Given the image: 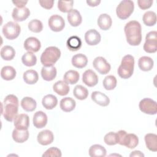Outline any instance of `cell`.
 Returning <instances> with one entry per match:
<instances>
[{
	"label": "cell",
	"mask_w": 157,
	"mask_h": 157,
	"mask_svg": "<svg viewBox=\"0 0 157 157\" xmlns=\"http://www.w3.org/2000/svg\"><path fill=\"white\" fill-rule=\"evenodd\" d=\"M127 42L132 46L139 45L142 41V29L139 22L131 20L127 23L124 28Z\"/></svg>",
	"instance_id": "cell-1"
},
{
	"label": "cell",
	"mask_w": 157,
	"mask_h": 157,
	"mask_svg": "<svg viewBox=\"0 0 157 157\" xmlns=\"http://www.w3.org/2000/svg\"><path fill=\"white\" fill-rule=\"evenodd\" d=\"M18 99L13 94L7 95L2 103V114L8 121H12L17 115Z\"/></svg>",
	"instance_id": "cell-2"
},
{
	"label": "cell",
	"mask_w": 157,
	"mask_h": 157,
	"mask_svg": "<svg viewBox=\"0 0 157 157\" xmlns=\"http://www.w3.org/2000/svg\"><path fill=\"white\" fill-rule=\"evenodd\" d=\"M134 59L131 55H125L119 66L117 72L118 75L124 79L129 78L131 77L134 72Z\"/></svg>",
	"instance_id": "cell-3"
},
{
	"label": "cell",
	"mask_w": 157,
	"mask_h": 157,
	"mask_svg": "<svg viewBox=\"0 0 157 157\" xmlns=\"http://www.w3.org/2000/svg\"><path fill=\"white\" fill-rule=\"evenodd\" d=\"M61 51L54 46L46 48L40 56V62L44 66H53L60 58Z\"/></svg>",
	"instance_id": "cell-4"
},
{
	"label": "cell",
	"mask_w": 157,
	"mask_h": 157,
	"mask_svg": "<svg viewBox=\"0 0 157 157\" xmlns=\"http://www.w3.org/2000/svg\"><path fill=\"white\" fill-rule=\"evenodd\" d=\"M134 2L131 0H124L120 2L116 8L117 17L121 19L125 20L130 17L134 11Z\"/></svg>",
	"instance_id": "cell-5"
},
{
	"label": "cell",
	"mask_w": 157,
	"mask_h": 157,
	"mask_svg": "<svg viewBox=\"0 0 157 157\" xmlns=\"http://www.w3.org/2000/svg\"><path fill=\"white\" fill-rule=\"evenodd\" d=\"M21 31L20 25L15 22L9 21L2 28V33L6 38L13 40L18 37Z\"/></svg>",
	"instance_id": "cell-6"
},
{
	"label": "cell",
	"mask_w": 157,
	"mask_h": 157,
	"mask_svg": "<svg viewBox=\"0 0 157 157\" xmlns=\"http://www.w3.org/2000/svg\"><path fill=\"white\" fill-rule=\"evenodd\" d=\"M144 50L149 53H155L157 51V32L156 31H150L146 35Z\"/></svg>",
	"instance_id": "cell-7"
},
{
	"label": "cell",
	"mask_w": 157,
	"mask_h": 157,
	"mask_svg": "<svg viewBox=\"0 0 157 157\" xmlns=\"http://www.w3.org/2000/svg\"><path fill=\"white\" fill-rule=\"evenodd\" d=\"M140 111L148 115H155L157 113L156 102L150 98H144L142 99L139 104Z\"/></svg>",
	"instance_id": "cell-8"
},
{
	"label": "cell",
	"mask_w": 157,
	"mask_h": 157,
	"mask_svg": "<svg viewBox=\"0 0 157 157\" xmlns=\"http://www.w3.org/2000/svg\"><path fill=\"white\" fill-rule=\"evenodd\" d=\"M50 29L55 32L62 31L65 26V21L63 18L59 15H52L48 21Z\"/></svg>",
	"instance_id": "cell-9"
},
{
	"label": "cell",
	"mask_w": 157,
	"mask_h": 157,
	"mask_svg": "<svg viewBox=\"0 0 157 157\" xmlns=\"http://www.w3.org/2000/svg\"><path fill=\"white\" fill-rule=\"evenodd\" d=\"M93 65L94 69L99 74L103 75L107 74L111 69L110 64L107 63L106 59L102 56L96 57L93 60Z\"/></svg>",
	"instance_id": "cell-10"
},
{
	"label": "cell",
	"mask_w": 157,
	"mask_h": 157,
	"mask_svg": "<svg viewBox=\"0 0 157 157\" xmlns=\"http://www.w3.org/2000/svg\"><path fill=\"white\" fill-rule=\"evenodd\" d=\"M82 81L88 86L92 87L97 85L98 82V77L93 71L88 69L83 74Z\"/></svg>",
	"instance_id": "cell-11"
},
{
	"label": "cell",
	"mask_w": 157,
	"mask_h": 157,
	"mask_svg": "<svg viewBox=\"0 0 157 157\" xmlns=\"http://www.w3.org/2000/svg\"><path fill=\"white\" fill-rule=\"evenodd\" d=\"M15 128L18 129H28L29 126V118L27 114L17 115L13 120Z\"/></svg>",
	"instance_id": "cell-12"
},
{
	"label": "cell",
	"mask_w": 157,
	"mask_h": 157,
	"mask_svg": "<svg viewBox=\"0 0 157 157\" xmlns=\"http://www.w3.org/2000/svg\"><path fill=\"white\" fill-rule=\"evenodd\" d=\"M101 35L96 29H91L87 31L85 34V40L89 45H96L101 41Z\"/></svg>",
	"instance_id": "cell-13"
},
{
	"label": "cell",
	"mask_w": 157,
	"mask_h": 157,
	"mask_svg": "<svg viewBox=\"0 0 157 157\" xmlns=\"http://www.w3.org/2000/svg\"><path fill=\"white\" fill-rule=\"evenodd\" d=\"M41 47L40 42L34 37L27 38L24 42V48L26 50L30 52H37Z\"/></svg>",
	"instance_id": "cell-14"
},
{
	"label": "cell",
	"mask_w": 157,
	"mask_h": 157,
	"mask_svg": "<svg viewBox=\"0 0 157 157\" xmlns=\"http://www.w3.org/2000/svg\"><path fill=\"white\" fill-rule=\"evenodd\" d=\"M37 142L42 145H47L52 144L54 139L53 132L48 129L40 131L37 137Z\"/></svg>",
	"instance_id": "cell-15"
},
{
	"label": "cell",
	"mask_w": 157,
	"mask_h": 157,
	"mask_svg": "<svg viewBox=\"0 0 157 157\" xmlns=\"http://www.w3.org/2000/svg\"><path fill=\"white\" fill-rule=\"evenodd\" d=\"M30 11L28 8H14L12 13V17L15 21H22L28 18Z\"/></svg>",
	"instance_id": "cell-16"
},
{
	"label": "cell",
	"mask_w": 157,
	"mask_h": 157,
	"mask_svg": "<svg viewBox=\"0 0 157 157\" xmlns=\"http://www.w3.org/2000/svg\"><path fill=\"white\" fill-rule=\"evenodd\" d=\"M33 121L34 126L36 128H42L47 123V116L44 112L37 111L33 116Z\"/></svg>",
	"instance_id": "cell-17"
},
{
	"label": "cell",
	"mask_w": 157,
	"mask_h": 157,
	"mask_svg": "<svg viewBox=\"0 0 157 157\" xmlns=\"http://www.w3.org/2000/svg\"><path fill=\"white\" fill-rule=\"evenodd\" d=\"M91 99L97 104L103 107L107 106L110 103L109 97L100 91H93L91 94Z\"/></svg>",
	"instance_id": "cell-18"
},
{
	"label": "cell",
	"mask_w": 157,
	"mask_h": 157,
	"mask_svg": "<svg viewBox=\"0 0 157 157\" xmlns=\"http://www.w3.org/2000/svg\"><path fill=\"white\" fill-rule=\"evenodd\" d=\"M67 18L69 24L74 27L79 26L82 21V16L77 9H72L70 10L67 13Z\"/></svg>",
	"instance_id": "cell-19"
},
{
	"label": "cell",
	"mask_w": 157,
	"mask_h": 157,
	"mask_svg": "<svg viewBox=\"0 0 157 157\" xmlns=\"http://www.w3.org/2000/svg\"><path fill=\"white\" fill-rule=\"evenodd\" d=\"M29 137L28 129H14L12 132V138L15 142L23 143L26 141Z\"/></svg>",
	"instance_id": "cell-20"
},
{
	"label": "cell",
	"mask_w": 157,
	"mask_h": 157,
	"mask_svg": "<svg viewBox=\"0 0 157 157\" xmlns=\"http://www.w3.org/2000/svg\"><path fill=\"white\" fill-rule=\"evenodd\" d=\"M41 76L46 81H52L56 76V69L55 66H43L41 69Z\"/></svg>",
	"instance_id": "cell-21"
},
{
	"label": "cell",
	"mask_w": 157,
	"mask_h": 157,
	"mask_svg": "<svg viewBox=\"0 0 157 157\" xmlns=\"http://www.w3.org/2000/svg\"><path fill=\"white\" fill-rule=\"evenodd\" d=\"M97 22L99 27L104 31L108 30L111 27L112 24L111 17L107 13H102L98 17Z\"/></svg>",
	"instance_id": "cell-22"
},
{
	"label": "cell",
	"mask_w": 157,
	"mask_h": 157,
	"mask_svg": "<svg viewBox=\"0 0 157 157\" xmlns=\"http://www.w3.org/2000/svg\"><path fill=\"white\" fill-rule=\"evenodd\" d=\"M53 91L60 96H65L68 94L70 88L64 81L59 80L54 83L53 86Z\"/></svg>",
	"instance_id": "cell-23"
},
{
	"label": "cell",
	"mask_w": 157,
	"mask_h": 157,
	"mask_svg": "<svg viewBox=\"0 0 157 157\" xmlns=\"http://www.w3.org/2000/svg\"><path fill=\"white\" fill-rule=\"evenodd\" d=\"M75 101L74 99L69 97L63 98L59 104L61 109L66 112H69L72 111L75 107Z\"/></svg>",
	"instance_id": "cell-24"
},
{
	"label": "cell",
	"mask_w": 157,
	"mask_h": 157,
	"mask_svg": "<svg viewBox=\"0 0 157 157\" xmlns=\"http://www.w3.org/2000/svg\"><path fill=\"white\" fill-rule=\"evenodd\" d=\"M153 60L149 56H144L138 60V66L140 70L143 71H149L153 67Z\"/></svg>",
	"instance_id": "cell-25"
},
{
	"label": "cell",
	"mask_w": 157,
	"mask_h": 157,
	"mask_svg": "<svg viewBox=\"0 0 157 157\" xmlns=\"http://www.w3.org/2000/svg\"><path fill=\"white\" fill-rule=\"evenodd\" d=\"M82 40L77 36H71L66 42V46L68 49L72 52L78 50L82 47Z\"/></svg>",
	"instance_id": "cell-26"
},
{
	"label": "cell",
	"mask_w": 157,
	"mask_h": 157,
	"mask_svg": "<svg viewBox=\"0 0 157 157\" xmlns=\"http://www.w3.org/2000/svg\"><path fill=\"white\" fill-rule=\"evenodd\" d=\"M71 62L72 64L74 67L81 69L86 66L88 63V58L85 55L82 53H78L72 56Z\"/></svg>",
	"instance_id": "cell-27"
},
{
	"label": "cell",
	"mask_w": 157,
	"mask_h": 157,
	"mask_svg": "<svg viewBox=\"0 0 157 157\" xmlns=\"http://www.w3.org/2000/svg\"><path fill=\"white\" fill-rule=\"evenodd\" d=\"M145 142L147 148L152 151H157V135L148 133L145 136Z\"/></svg>",
	"instance_id": "cell-28"
},
{
	"label": "cell",
	"mask_w": 157,
	"mask_h": 157,
	"mask_svg": "<svg viewBox=\"0 0 157 157\" xmlns=\"http://www.w3.org/2000/svg\"><path fill=\"white\" fill-rule=\"evenodd\" d=\"M57 103L58 99L56 97L50 94L45 96L42 101V104L43 106L47 110L53 109L56 106Z\"/></svg>",
	"instance_id": "cell-29"
},
{
	"label": "cell",
	"mask_w": 157,
	"mask_h": 157,
	"mask_svg": "<svg viewBox=\"0 0 157 157\" xmlns=\"http://www.w3.org/2000/svg\"><path fill=\"white\" fill-rule=\"evenodd\" d=\"M36 101L31 97H25L21 101V106L26 112H33L36 108Z\"/></svg>",
	"instance_id": "cell-30"
},
{
	"label": "cell",
	"mask_w": 157,
	"mask_h": 157,
	"mask_svg": "<svg viewBox=\"0 0 157 157\" xmlns=\"http://www.w3.org/2000/svg\"><path fill=\"white\" fill-rule=\"evenodd\" d=\"M105 148L99 144H94L91 146L89 149V155L91 157H104L106 155Z\"/></svg>",
	"instance_id": "cell-31"
},
{
	"label": "cell",
	"mask_w": 157,
	"mask_h": 157,
	"mask_svg": "<svg viewBox=\"0 0 157 157\" xmlns=\"http://www.w3.org/2000/svg\"><path fill=\"white\" fill-rule=\"evenodd\" d=\"M39 79L37 72L33 69H29L25 71L23 74V80L25 82L29 85L36 83Z\"/></svg>",
	"instance_id": "cell-32"
},
{
	"label": "cell",
	"mask_w": 157,
	"mask_h": 157,
	"mask_svg": "<svg viewBox=\"0 0 157 157\" xmlns=\"http://www.w3.org/2000/svg\"><path fill=\"white\" fill-rule=\"evenodd\" d=\"M1 76L5 80H12L16 76V71L12 66H4L1 69Z\"/></svg>",
	"instance_id": "cell-33"
},
{
	"label": "cell",
	"mask_w": 157,
	"mask_h": 157,
	"mask_svg": "<svg viewBox=\"0 0 157 157\" xmlns=\"http://www.w3.org/2000/svg\"><path fill=\"white\" fill-rule=\"evenodd\" d=\"M80 75L78 72L74 70H69L67 71L63 77L64 81L67 84H75L79 80Z\"/></svg>",
	"instance_id": "cell-34"
},
{
	"label": "cell",
	"mask_w": 157,
	"mask_h": 157,
	"mask_svg": "<svg viewBox=\"0 0 157 157\" xmlns=\"http://www.w3.org/2000/svg\"><path fill=\"white\" fill-rule=\"evenodd\" d=\"M15 51L11 46L5 45L1 50V56L4 60H12L15 57Z\"/></svg>",
	"instance_id": "cell-35"
},
{
	"label": "cell",
	"mask_w": 157,
	"mask_h": 157,
	"mask_svg": "<svg viewBox=\"0 0 157 157\" xmlns=\"http://www.w3.org/2000/svg\"><path fill=\"white\" fill-rule=\"evenodd\" d=\"M73 94L77 99L79 100H84L88 97V91L87 88L83 86L78 85L74 88Z\"/></svg>",
	"instance_id": "cell-36"
},
{
	"label": "cell",
	"mask_w": 157,
	"mask_h": 157,
	"mask_svg": "<svg viewBox=\"0 0 157 157\" xmlns=\"http://www.w3.org/2000/svg\"><path fill=\"white\" fill-rule=\"evenodd\" d=\"M139 144V138L134 134H127L124 141L123 145L132 149L135 148Z\"/></svg>",
	"instance_id": "cell-37"
},
{
	"label": "cell",
	"mask_w": 157,
	"mask_h": 157,
	"mask_svg": "<svg viewBox=\"0 0 157 157\" xmlns=\"http://www.w3.org/2000/svg\"><path fill=\"white\" fill-rule=\"evenodd\" d=\"M21 61L25 66L31 67L34 66L36 64L37 58L33 53L28 52L22 56Z\"/></svg>",
	"instance_id": "cell-38"
},
{
	"label": "cell",
	"mask_w": 157,
	"mask_h": 157,
	"mask_svg": "<svg viewBox=\"0 0 157 157\" xmlns=\"http://www.w3.org/2000/svg\"><path fill=\"white\" fill-rule=\"evenodd\" d=\"M144 23L148 26H152L156 23V15L153 11H147L143 15Z\"/></svg>",
	"instance_id": "cell-39"
},
{
	"label": "cell",
	"mask_w": 157,
	"mask_h": 157,
	"mask_svg": "<svg viewBox=\"0 0 157 157\" xmlns=\"http://www.w3.org/2000/svg\"><path fill=\"white\" fill-rule=\"evenodd\" d=\"M117 78L115 76L110 75L106 76L103 80V86L107 90H112L117 86Z\"/></svg>",
	"instance_id": "cell-40"
},
{
	"label": "cell",
	"mask_w": 157,
	"mask_h": 157,
	"mask_svg": "<svg viewBox=\"0 0 157 157\" xmlns=\"http://www.w3.org/2000/svg\"><path fill=\"white\" fill-rule=\"evenodd\" d=\"M73 4V1H59L58 2V8L62 12H69L72 9Z\"/></svg>",
	"instance_id": "cell-41"
},
{
	"label": "cell",
	"mask_w": 157,
	"mask_h": 157,
	"mask_svg": "<svg viewBox=\"0 0 157 157\" xmlns=\"http://www.w3.org/2000/svg\"><path fill=\"white\" fill-rule=\"evenodd\" d=\"M28 28L34 33H40L43 29L42 23L37 19H34L28 23Z\"/></svg>",
	"instance_id": "cell-42"
},
{
	"label": "cell",
	"mask_w": 157,
	"mask_h": 157,
	"mask_svg": "<svg viewBox=\"0 0 157 157\" xmlns=\"http://www.w3.org/2000/svg\"><path fill=\"white\" fill-rule=\"evenodd\" d=\"M104 142L108 145H114L117 144V134L113 132H110L106 134L104 137Z\"/></svg>",
	"instance_id": "cell-43"
},
{
	"label": "cell",
	"mask_w": 157,
	"mask_h": 157,
	"mask_svg": "<svg viewBox=\"0 0 157 157\" xmlns=\"http://www.w3.org/2000/svg\"><path fill=\"white\" fill-rule=\"evenodd\" d=\"M43 157L46 156H56V157H61V150L56 147H51L47 149L42 155Z\"/></svg>",
	"instance_id": "cell-44"
},
{
	"label": "cell",
	"mask_w": 157,
	"mask_h": 157,
	"mask_svg": "<svg viewBox=\"0 0 157 157\" xmlns=\"http://www.w3.org/2000/svg\"><path fill=\"white\" fill-rule=\"evenodd\" d=\"M153 2V0L152 1L151 0H138L137 1V4L139 8L142 10L149 9L151 6Z\"/></svg>",
	"instance_id": "cell-45"
},
{
	"label": "cell",
	"mask_w": 157,
	"mask_h": 157,
	"mask_svg": "<svg viewBox=\"0 0 157 157\" xmlns=\"http://www.w3.org/2000/svg\"><path fill=\"white\" fill-rule=\"evenodd\" d=\"M117 144L123 145L124 141L127 134V132L124 130H120L117 133Z\"/></svg>",
	"instance_id": "cell-46"
},
{
	"label": "cell",
	"mask_w": 157,
	"mask_h": 157,
	"mask_svg": "<svg viewBox=\"0 0 157 157\" xmlns=\"http://www.w3.org/2000/svg\"><path fill=\"white\" fill-rule=\"evenodd\" d=\"M39 3L40 5L44 9H50L53 7L54 1L53 0H47V1H39Z\"/></svg>",
	"instance_id": "cell-47"
},
{
	"label": "cell",
	"mask_w": 157,
	"mask_h": 157,
	"mask_svg": "<svg viewBox=\"0 0 157 157\" xmlns=\"http://www.w3.org/2000/svg\"><path fill=\"white\" fill-rule=\"evenodd\" d=\"M28 1H12V3L14 4L18 8L25 7V5L27 4Z\"/></svg>",
	"instance_id": "cell-48"
},
{
	"label": "cell",
	"mask_w": 157,
	"mask_h": 157,
	"mask_svg": "<svg viewBox=\"0 0 157 157\" xmlns=\"http://www.w3.org/2000/svg\"><path fill=\"white\" fill-rule=\"evenodd\" d=\"M101 2L100 0H87L86 3L88 6L91 7H95L98 6Z\"/></svg>",
	"instance_id": "cell-49"
},
{
	"label": "cell",
	"mask_w": 157,
	"mask_h": 157,
	"mask_svg": "<svg viewBox=\"0 0 157 157\" xmlns=\"http://www.w3.org/2000/svg\"><path fill=\"white\" fill-rule=\"evenodd\" d=\"M131 157L132 156H142V157H144V155L140 151H139V150H136V151H132L130 155H129Z\"/></svg>",
	"instance_id": "cell-50"
}]
</instances>
